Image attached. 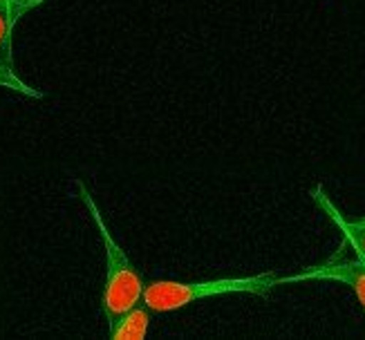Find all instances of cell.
<instances>
[{
	"label": "cell",
	"instance_id": "cell-1",
	"mask_svg": "<svg viewBox=\"0 0 365 340\" xmlns=\"http://www.w3.org/2000/svg\"><path fill=\"white\" fill-rule=\"evenodd\" d=\"M76 190H78V200L86 206L90 213L94 226H97L99 237L103 242V251H106V287H103V316L108 320V327L115 325L117 318H121L125 311H130L135 304L141 302L144 296V280H141L139 271L130 262V257L125 255V251L119 247V242L115 239L113 231L108 229V224L101 215L99 204L94 202V195L90 188L76 180Z\"/></svg>",
	"mask_w": 365,
	"mask_h": 340
},
{
	"label": "cell",
	"instance_id": "cell-2",
	"mask_svg": "<svg viewBox=\"0 0 365 340\" xmlns=\"http://www.w3.org/2000/svg\"><path fill=\"white\" fill-rule=\"evenodd\" d=\"M280 287V273L267 271L247 278H215V280H197V282H178V280H153L144 287V304L150 311H175L182 306L197 302L204 298L229 296V294H251V296H269Z\"/></svg>",
	"mask_w": 365,
	"mask_h": 340
},
{
	"label": "cell",
	"instance_id": "cell-3",
	"mask_svg": "<svg viewBox=\"0 0 365 340\" xmlns=\"http://www.w3.org/2000/svg\"><path fill=\"white\" fill-rule=\"evenodd\" d=\"M341 282L350 287L359 302L365 309V260L356 257V260H345L341 255L329 257L327 262H321L316 267L303 269L294 275H280V284H296V282Z\"/></svg>",
	"mask_w": 365,
	"mask_h": 340
},
{
	"label": "cell",
	"instance_id": "cell-4",
	"mask_svg": "<svg viewBox=\"0 0 365 340\" xmlns=\"http://www.w3.org/2000/svg\"><path fill=\"white\" fill-rule=\"evenodd\" d=\"M312 200L314 204L319 206L325 217L336 226V229L341 231L343 239L354 249L356 257H361V260H365V217H359V220H347L341 210L336 208V204L329 200V195L323 190V186H316L312 190Z\"/></svg>",
	"mask_w": 365,
	"mask_h": 340
},
{
	"label": "cell",
	"instance_id": "cell-5",
	"mask_svg": "<svg viewBox=\"0 0 365 340\" xmlns=\"http://www.w3.org/2000/svg\"><path fill=\"white\" fill-rule=\"evenodd\" d=\"M150 309L144 304H135L130 311H125L121 318H117L115 325L108 327V334L113 340H144L150 325Z\"/></svg>",
	"mask_w": 365,
	"mask_h": 340
},
{
	"label": "cell",
	"instance_id": "cell-6",
	"mask_svg": "<svg viewBox=\"0 0 365 340\" xmlns=\"http://www.w3.org/2000/svg\"><path fill=\"white\" fill-rule=\"evenodd\" d=\"M19 23L9 14L0 9V66L14 68V52H11V38H14V25Z\"/></svg>",
	"mask_w": 365,
	"mask_h": 340
},
{
	"label": "cell",
	"instance_id": "cell-7",
	"mask_svg": "<svg viewBox=\"0 0 365 340\" xmlns=\"http://www.w3.org/2000/svg\"><path fill=\"white\" fill-rule=\"evenodd\" d=\"M0 88L11 90V92H16V94L31 96V99H43V96H45L41 90L27 86L25 81L14 72V68H9V66H0Z\"/></svg>",
	"mask_w": 365,
	"mask_h": 340
},
{
	"label": "cell",
	"instance_id": "cell-8",
	"mask_svg": "<svg viewBox=\"0 0 365 340\" xmlns=\"http://www.w3.org/2000/svg\"><path fill=\"white\" fill-rule=\"evenodd\" d=\"M45 3L47 0H0V9H3L5 14H9L11 19L21 21L25 14H29L31 9H36Z\"/></svg>",
	"mask_w": 365,
	"mask_h": 340
}]
</instances>
